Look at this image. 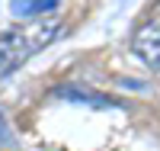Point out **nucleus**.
Here are the masks:
<instances>
[{"label":"nucleus","instance_id":"nucleus-1","mask_svg":"<svg viewBox=\"0 0 160 151\" xmlns=\"http://www.w3.org/2000/svg\"><path fill=\"white\" fill-rule=\"evenodd\" d=\"M58 32H61V26L51 23V19H35V23L7 29L0 35V77L22 67L35 51H42L48 42H55Z\"/></svg>","mask_w":160,"mask_h":151},{"label":"nucleus","instance_id":"nucleus-2","mask_svg":"<svg viewBox=\"0 0 160 151\" xmlns=\"http://www.w3.org/2000/svg\"><path fill=\"white\" fill-rule=\"evenodd\" d=\"M131 48H135V55L148 67H160V3L144 16V23L135 29Z\"/></svg>","mask_w":160,"mask_h":151},{"label":"nucleus","instance_id":"nucleus-3","mask_svg":"<svg viewBox=\"0 0 160 151\" xmlns=\"http://www.w3.org/2000/svg\"><path fill=\"white\" fill-rule=\"evenodd\" d=\"M55 7H58V0H10L13 16H19V19L42 16V13H51Z\"/></svg>","mask_w":160,"mask_h":151},{"label":"nucleus","instance_id":"nucleus-4","mask_svg":"<svg viewBox=\"0 0 160 151\" xmlns=\"http://www.w3.org/2000/svg\"><path fill=\"white\" fill-rule=\"evenodd\" d=\"M7 138H10V126H7L3 113H0V142H7Z\"/></svg>","mask_w":160,"mask_h":151}]
</instances>
